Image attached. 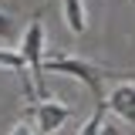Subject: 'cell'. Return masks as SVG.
<instances>
[{"instance_id":"6da1fadb","label":"cell","mask_w":135,"mask_h":135,"mask_svg":"<svg viewBox=\"0 0 135 135\" xmlns=\"http://www.w3.org/2000/svg\"><path fill=\"white\" fill-rule=\"evenodd\" d=\"M20 54H24V61H27V71L34 74V98H47V84H44V17L34 14L31 24H27V31L20 37Z\"/></svg>"},{"instance_id":"7a4b0ae2","label":"cell","mask_w":135,"mask_h":135,"mask_svg":"<svg viewBox=\"0 0 135 135\" xmlns=\"http://www.w3.org/2000/svg\"><path fill=\"white\" fill-rule=\"evenodd\" d=\"M47 71H57V74H71V78H78L81 84H88L91 95H98V101H101V78L112 74V68L91 64V61L74 57V54H51V57H44V74H47Z\"/></svg>"},{"instance_id":"3957f363","label":"cell","mask_w":135,"mask_h":135,"mask_svg":"<svg viewBox=\"0 0 135 135\" xmlns=\"http://www.w3.org/2000/svg\"><path fill=\"white\" fill-rule=\"evenodd\" d=\"M31 115L37 122L41 135H54L57 128H64V122L71 118V108L57 98H41V101H31Z\"/></svg>"},{"instance_id":"277c9868","label":"cell","mask_w":135,"mask_h":135,"mask_svg":"<svg viewBox=\"0 0 135 135\" xmlns=\"http://www.w3.org/2000/svg\"><path fill=\"white\" fill-rule=\"evenodd\" d=\"M101 101H105V108H108L115 118L135 125V81H132V78H122Z\"/></svg>"},{"instance_id":"5b68a950","label":"cell","mask_w":135,"mask_h":135,"mask_svg":"<svg viewBox=\"0 0 135 135\" xmlns=\"http://www.w3.org/2000/svg\"><path fill=\"white\" fill-rule=\"evenodd\" d=\"M61 3H64V20L71 27V34H84V27H88V20H84V0H61Z\"/></svg>"},{"instance_id":"8992f818","label":"cell","mask_w":135,"mask_h":135,"mask_svg":"<svg viewBox=\"0 0 135 135\" xmlns=\"http://www.w3.org/2000/svg\"><path fill=\"white\" fill-rule=\"evenodd\" d=\"M105 112H108V108H105V101H98L95 115L81 125V132H78V135H101V132H105Z\"/></svg>"},{"instance_id":"52a82bcc","label":"cell","mask_w":135,"mask_h":135,"mask_svg":"<svg viewBox=\"0 0 135 135\" xmlns=\"http://www.w3.org/2000/svg\"><path fill=\"white\" fill-rule=\"evenodd\" d=\"M14 31H17L14 17H10V14H3V10H0V37H3V41H10V37H14Z\"/></svg>"},{"instance_id":"ba28073f","label":"cell","mask_w":135,"mask_h":135,"mask_svg":"<svg viewBox=\"0 0 135 135\" xmlns=\"http://www.w3.org/2000/svg\"><path fill=\"white\" fill-rule=\"evenodd\" d=\"M10 135H31V125L20 122V125H14V132H10Z\"/></svg>"}]
</instances>
